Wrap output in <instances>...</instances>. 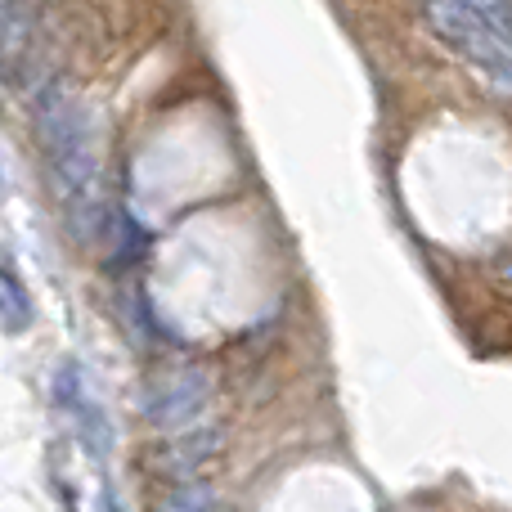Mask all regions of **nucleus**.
Returning <instances> with one entry per match:
<instances>
[{
    "mask_svg": "<svg viewBox=\"0 0 512 512\" xmlns=\"http://www.w3.org/2000/svg\"><path fill=\"white\" fill-rule=\"evenodd\" d=\"M36 140L50 162L54 189L63 194V212L81 243H90L104 221V203H99V149H95V122L90 108L72 95L63 81L36 95Z\"/></svg>",
    "mask_w": 512,
    "mask_h": 512,
    "instance_id": "1",
    "label": "nucleus"
},
{
    "mask_svg": "<svg viewBox=\"0 0 512 512\" xmlns=\"http://www.w3.org/2000/svg\"><path fill=\"white\" fill-rule=\"evenodd\" d=\"M427 23L450 50L512 90V5L508 0H423Z\"/></svg>",
    "mask_w": 512,
    "mask_h": 512,
    "instance_id": "2",
    "label": "nucleus"
},
{
    "mask_svg": "<svg viewBox=\"0 0 512 512\" xmlns=\"http://www.w3.org/2000/svg\"><path fill=\"white\" fill-rule=\"evenodd\" d=\"M207 396H212V382H207L203 369H176L149 387L144 414H149L153 427H180V423L203 414Z\"/></svg>",
    "mask_w": 512,
    "mask_h": 512,
    "instance_id": "3",
    "label": "nucleus"
},
{
    "mask_svg": "<svg viewBox=\"0 0 512 512\" xmlns=\"http://www.w3.org/2000/svg\"><path fill=\"white\" fill-rule=\"evenodd\" d=\"M36 32V0H0V68L18 63Z\"/></svg>",
    "mask_w": 512,
    "mask_h": 512,
    "instance_id": "4",
    "label": "nucleus"
},
{
    "mask_svg": "<svg viewBox=\"0 0 512 512\" xmlns=\"http://www.w3.org/2000/svg\"><path fill=\"white\" fill-rule=\"evenodd\" d=\"M207 508H212V490L207 486H180V490H171L153 512H207Z\"/></svg>",
    "mask_w": 512,
    "mask_h": 512,
    "instance_id": "5",
    "label": "nucleus"
}]
</instances>
